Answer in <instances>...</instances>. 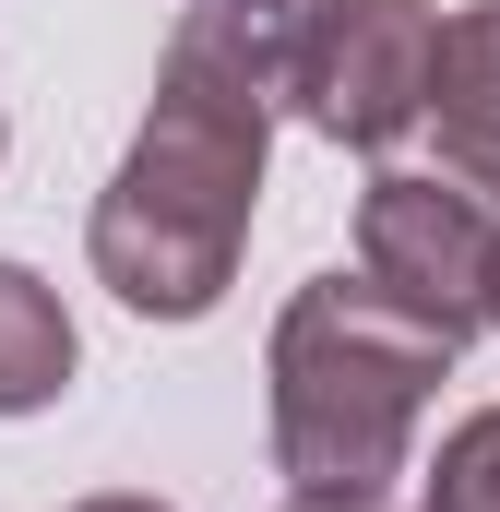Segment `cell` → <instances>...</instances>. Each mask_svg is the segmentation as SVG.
Segmentation results:
<instances>
[{
  "label": "cell",
  "instance_id": "obj_4",
  "mask_svg": "<svg viewBox=\"0 0 500 512\" xmlns=\"http://www.w3.org/2000/svg\"><path fill=\"white\" fill-rule=\"evenodd\" d=\"M358 274L381 298L429 310L453 346L489 322V274H500V227H489V191L465 179H417V167H381L358 191Z\"/></svg>",
  "mask_w": 500,
  "mask_h": 512
},
{
  "label": "cell",
  "instance_id": "obj_1",
  "mask_svg": "<svg viewBox=\"0 0 500 512\" xmlns=\"http://www.w3.org/2000/svg\"><path fill=\"white\" fill-rule=\"evenodd\" d=\"M310 12L322 0H179L167 60H155V108L84 215V262L131 322L227 310L250 215H262V155L298 96Z\"/></svg>",
  "mask_w": 500,
  "mask_h": 512
},
{
  "label": "cell",
  "instance_id": "obj_11",
  "mask_svg": "<svg viewBox=\"0 0 500 512\" xmlns=\"http://www.w3.org/2000/svg\"><path fill=\"white\" fill-rule=\"evenodd\" d=\"M0 155H12V120H0Z\"/></svg>",
  "mask_w": 500,
  "mask_h": 512
},
{
  "label": "cell",
  "instance_id": "obj_2",
  "mask_svg": "<svg viewBox=\"0 0 500 512\" xmlns=\"http://www.w3.org/2000/svg\"><path fill=\"white\" fill-rule=\"evenodd\" d=\"M453 382V334L405 298H381L370 274H310L274 310L262 346V429H274V477L322 489V501H381L417 453L429 393Z\"/></svg>",
  "mask_w": 500,
  "mask_h": 512
},
{
  "label": "cell",
  "instance_id": "obj_3",
  "mask_svg": "<svg viewBox=\"0 0 500 512\" xmlns=\"http://www.w3.org/2000/svg\"><path fill=\"white\" fill-rule=\"evenodd\" d=\"M429 72H441V12L429 0H322L286 108L346 155H393L429 120Z\"/></svg>",
  "mask_w": 500,
  "mask_h": 512
},
{
  "label": "cell",
  "instance_id": "obj_6",
  "mask_svg": "<svg viewBox=\"0 0 500 512\" xmlns=\"http://www.w3.org/2000/svg\"><path fill=\"white\" fill-rule=\"evenodd\" d=\"M84 370V334H72V310H60V286L36 274V262H0V417H36V405H60Z\"/></svg>",
  "mask_w": 500,
  "mask_h": 512
},
{
  "label": "cell",
  "instance_id": "obj_10",
  "mask_svg": "<svg viewBox=\"0 0 500 512\" xmlns=\"http://www.w3.org/2000/svg\"><path fill=\"white\" fill-rule=\"evenodd\" d=\"M489 334H500V274H489Z\"/></svg>",
  "mask_w": 500,
  "mask_h": 512
},
{
  "label": "cell",
  "instance_id": "obj_9",
  "mask_svg": "<svg viewBox=\"0 0 500 512\" xmlns=\"http://www.w3.org/2000/svg\"><path fill=\"white\" fill-rule=\"evenodd\" d=\"M72 512H167V501H131V489H108V501H72Z\"/></svg>",
  "mask_w": 500,
  "mask_h": 512
},
{
  "label": "cell",
  "instance_id": "obj_8",
  "mask_svg": "<svg viewBox=\"0 0 500 512\" xmlns=\"http://www.w3.org/2000/svg\"><path fill=\"white\" fill-rule=\"evenodd\" d=\"M286 512H381V501H322V489H286Z\"/></svg>",
  "mask_w": 500,
  "mask_h": 512
},
{
  "label": "cell",
  "instance_id": "obj_7",
  "mask_svg": "<svg viewBox=\"0 0 500 512\" xmlns=\"http://www.w3.org/2000/svg\"><path fill=\"white\" fill-rule=\"evenodd\" d=\"M417 512H500V405L441 429V465H429V501Z\"/></svg>",
  "mask_w": 500,
  "mask_h": 512
},
{
  "label": "cell",
  "instance_id": "obj_5",
  "mask_svg": "<svg viewBox=\"0 0 500 512\" xmlns=\"http://www.w3.org/2000/svg\"><path fill=\"white\" fill-rule=\"evenodd\" d=\"M429 131H441V179L500 203V0L441 12V72H429Z\"/></svg>",
  "mask_w": 500,
  "mask_h": 512
}]
</instances>
